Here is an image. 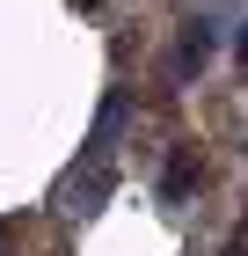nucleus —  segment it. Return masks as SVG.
Instances as JSON below:
<instances>
[{"instance_id": "f257e3e1", "label": "nucleus", "mask_w": 248, "mask_h": 256, "mask_svg": "<svg viewBox=\"0 0 248 256\" xmlns=\"http://www.w3.org/2000/svg\"><path fill=\"white\" fill-rule=\"evenodd\" d=\"M197 183H205V161H197L190 146H175V154L161 161V183H153V190H161V205H183Z\"/></svg>"}, {"instance_id": "f03ea898", "label": "nucleus", "mask_w": 248, "mask_h": 256, "mask_svg": "<svg viewBox=\"0 0 248 256\" xmlns=\"http://www.w3.org/2000/svg\"><path fill=\"white\" fill-rule=\"evenodd\" d=\"M212 66V22H183V44H175V80H190Z\"/></svg>"}, {"instance_id": "7ed1b4c3", "label": "nucleus", "mask_w": 248, "mask_h": 256, "mask_svg": "<svg viewBox=\"0 0 248 256\" xmlns=\"http://www.w3.org/2000/svg\"><path fill=\"white\" fill-rule=\"evenodd\" d=\"M234 52H241V59H248V22H241V37H234Z\"/></svg>"}, {"instance_id": "20e7f679", "label": "nucleus", "mask_w": 248, "mask_h": 256, "mask_svg": "<svg viewBox=\"0 0 248 256\" xmlns=\"http://www.w3.org/2000/svg\"><path fill=\"white\" fill-rule=\"evenodd\" d=\"M0 256H7V227H0Z\"/></svg>"}, {"instance_id": "39448f33", "label": "nucleus", "mask_w": 248, "mask_h": 256, "mask_svg": "<svg viewBox=\"0 0 248 256\" xmlns=\"http://www.w3.org/2000/svg\"><path fill=\"white\" fill-rule=\"evenodd\" d=\"M73 8H95V0H73Z\"/></svg>"}]
</instances>
